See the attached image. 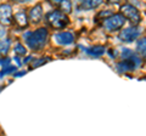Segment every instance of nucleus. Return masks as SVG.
<instances>
[{"label": "nucleus", "mask_w": 146, "mask_h": 136, "mask_svg": "<svg viewBox=\"0 0 146 136\" xmlns=\"http://www.w3.org/2000/svg\"><path fill=\"white\" fill-rule=\"evenodd\" d=\"M48 37H49L48 29L45 27H42V28H38L36 30L32 32V33H27L25 35V40L33 51H40L46 44Z\"/></svg>", "instance_id": "f257e3e1"}, {"label": "nucleus", "mask_w": 146, "mask_h": 136, "mask_svg": "<svg viewBox=\"0 0 146 136\" xmlns=\"http://www.w3.org/2000/svg\"><path fill=\"white\" fill-rule=\"evenodd\" d=\"M48 23L55 29H63L70 23V18L67 17L66 13H63L60 10H52L45 15Z\"/></svg>", "instance_id": "f03ea898"}, {"label": "nucleus", "mask_w": 146, "mask_h": 136, "mask_svg": "<svg viewBox=\"0 0 146 136\" xmlns=\"http://www.w3.org/2000/svg\"><path fill=\"white\" fill-rule=\"evenodd\" d=\"M121 13L125 17V18L129 20V22L134 27H138V24H140L141 15L138 11V9L135 6H133L131 4H123L121 6Z\"/></svg>", "instance_id": "7ed1b4c3"}, {"label": "nucleus", "mask_w": 146, "mask_h": 136, "mask_svg": "<svg viewBox=\"0 0 146 136\" xmlns=\"http://www.w3.org/2000/svg\"><path fill=\"white\" fill-rule=\"evenodd\" d=\"M125 23V17L122 13H115L110 18L104 21V27L108 33H113L116 30H119Z\"/></svg>", "instance_id": "20e7f679"}, {"label": "nucleus", "mask_w": 146, "mask_h": 136, "mask_svg": "<svg viewBox=\"0 0 146 136\" xmlns=\"http://www.w3.org/2000/svg\"><path fill=\"white\" fill-rule=\"evenodd\" d=\"M141 65V58H139L138 56H133L130 58H127V60H122L121 62L117 63V69L122 72V73H125V72H133L136 68Z\"/></svg>", "instance_id": "39448f33"}, {"label": "nucleus", "mask_w": 146, "mask_h": 136, "mask_svg": "<svg viewBox=\"0 0 146 136\" xmlns=\"http://www.w3.org/2000/svg\"><path fill=\"white\" fill-rule=\"evenodd\" d=\"M140 34H141L140 28L131 26V27H129V28H125V29H123L121 32L119 33V39L122 40V42H124V43H131V42H134V40L138 38Z\"/></svg>", "instance_id": "423d86ee"}, {"label": "nucleus", "mask_w": 146, "mask_h": 136, "mask_svg": "<svg viewBox=\"0 0 146 136\" xmlns=\"http://www.w3.org/2000/svg\"><path fill=\"white\" fill-rule=\"evenodd\" d=\"M0 23L10 26L12 23V7L9 4L0 5Z\"/></svg>", "instance_id": "0eeeda50"}, {"label": "nucleus", "mask_w": 146, "mask_h": 136, "mask_svg": "<svg viewBox=\"0 0 146 136\" xmlns=\"http://www.w3.org/2000/svg\"><path fill=\"white\" fill-rule=\"evenodd\" d=\"M54 39L60 45H70L74 42V35L70 32H60V33L54 35Z\"/></svg>", "instance_id": "6e6552de"}, {"label": "nucleus", "mask_w": 146, "mask_h": 136, "mask_svg": "<svg viewBox=\"0 0 146 136\" xmlns=\"http://www.w3.org/2000/svg\"><path fill=\"white\" fill-rule=\"evenodd\" d=\"M28 18L33 24H36L42 21V18H43V7H42L40 4H36L35 6H33L31 9Z\"/></svg>", "instance_id": "1a4fd4ad"}, {"label": "nucleus", "mask_w": 146, "mask_h": 136, "mask_svg": "<svg viewBox=\"0 0 146 136\" xmlns=\"http://www.w3.org/2000/svg\"><path fill=\"white\" fill-rule=\"evenodd\" d=\"M15 22L20 28H27V26H28V17H27V13L25 10H20L15 13Z\"/></svg>", "instance_id": "9d476101"}, {"label": "nucleus", "mask_w": 146, "mask_h": 136, "mask_svg": "<svg viewBox=\"0 0 146 136\" xmlns=\"http://www.w3.org/2000/svg\"><path fill=\"white\" fill-rule=\"evenodd\" d=\"M105 46H102V45H95V46H91L89 49H86L85 51L88 55L90 56H94V57H99V56H102L105 53Z\"/></svg>", "instance_id": "9b49d317"}, {"label": "nucleus", "mask_w": 146, "mask_h": 136, "mask_svg": "<svg viewBox=\"0 0 146 136\" xmlns=\"http://www.w3.org/2000/svg\"><path fill=\"white\" fill-rule=\"evenodd\" d=\"M102 4L101 0H85V1L80 3V6L85 9V10H91V9H95L100 6Z\"/></svg>", "instance_id": "f8f14e48"}, {"label": "nucleus", "mask_w": 146, "mask_h": 136, "mask_svg": "<svg viewBox=\"0 0 146 136\" xmlns=\"http://www.w3.org/2000/svg\"><path fill=\"white\" fill-rule=\"evenodd\" d=\"M136 50L144 58H146V38L139 39L136 43Z\"/></svg>", "instance_id": "ddd939ff"}, {"label": "nucleus", "mask_w": 146, "mask_h": 136, "mask_svg": "<svg viewBox=\"0 0 146 136\" xmlns=\"http://www.w3.org/2000/svg\"><path fill=\"white\" fill-rule=\"evenodd\" d=\"M56 4H58L61 7V10L63 11V13H70L71 10H72V5L70 1H60V0H57Z\"/></svg>", "instance_id": "4468645a"}, {"label": "nucleus", "mask_w": 146, "mask_h": 136, "mask_svg": "<svg viewBox=\"0 0 146 136\" xmlns=\"http://www.w3.org/2000/svg\"><path fill=\"white\" fill-rule=\"evenodd\" d=\"M48 61H50V57H42V58H38V60H34L33 62H32V65L31 67H39V66H42L44 65V63H46Z\"/></svg>", "instance_id": "2eb2a0df"}, {"label": "nucleus", "mask_w": 146, "mask_h": 136, "mask_svg": "<svg viewBox=\"0 0 146 136\" xmlns=\"http://www.w3.org/2000/svg\"><path fill=\"white\" fill-rule=\"evenodd\" d=\"M15 52L17 53V55H20V56H23V55H26V53H27V50H26V48L21 43H17L15 45Z\"/></svg>", "instance_id": "dca6fc26"}, {"label": "nucleus", "mask_w": 146, "mask_h": 136, "mask_svg": "<svg viewBox=\"0 0 146 136\" xmlns=\"http://www.w3.org/2000/svg\"><path fill=\"white\" fill-rule=\"evenodd\" d=\"M111 16H113V12H112L111 10H105V11H102V12H99V13H98L96 18H102V20L105 21V20L110 18Z\"/></svg>", "instance_id": "f3484780"}, {"label": "nucleus", "mask_w": 146, "mask_h": 136, "mask_svg": "<svg viewBox=\"0 0 146 136\" xmlns=\"http://www.w3.org/2000/svg\"><path fill=\"white\" fill-rule=\"evenodd\" d=\"M9 46H10V42H9V39L1 40V42H0V52L6 53L7 50H9Z\"/></svg>", "instance_id": "a211bd4d"}, {"label": "nucleus", "mask_w": 146, "mask_h": 136, "mask_svg": "<svg viewBox=\"0 0 146 136\" xmlns=\"http://www.w3.org/2000/svg\"><path fill=\"white\" fill-rule=\"evenodd\" d=\"M121 56H122L123 60H127V58H130V57L135 56V53L131 51L130 49H123V51H122V53H121Z\"/></svg>", "instance_id": "6ab92c4d"}]
</instances>
